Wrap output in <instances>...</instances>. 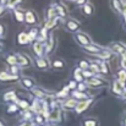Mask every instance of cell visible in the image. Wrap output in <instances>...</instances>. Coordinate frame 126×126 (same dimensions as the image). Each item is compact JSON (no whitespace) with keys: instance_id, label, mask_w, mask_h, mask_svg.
Masks as SVG:
<instances>
[{"instance_id":"6da1fadb","label":"cell","mask_w":126,"mask_h":126,"mask_svg":"<svg viewBox=\"0 0 126 126\" xmlns=\"http://www.w3.org/2000/svg\"><path fill=\"white\" fill-rule=\"evenodd\" d=\"M92 102H93V99H92V98H89V99H84V100H80V102H79V104H77V107L75 108L76 113H77V114H80V113L84 111V110H86L91 104H92Z\"/></svg>"},{"instance_id":"7a4b0ae2","label":"cell","mask_w":126,"mask_h":126,"mask_svg":"<svg viewBox=\"0 0 126 126\" xmlns=\"http://www.w3.org/2000/svg\"><path fill=\"white\" fill-rule=\"evenodd\" d=\"M60 116H61V110H60V108L53 107V110L49 113L48 120H50V121H53V123H56V121H60Z\"/></svg>"},{"instance_id":"3957f363","label":"cell","mask_w":126,"mask_h":126,"mask_svg":"<svg viewBox=\"0 0 126 126\" xmlns=\"http://www.w3.org/2000/svg\"><path fill=\"white\" fill-rule=\"evenodd\" d=\"M75 39H76V42L79 43V44H81L82 47L92 44V43H91V38L87 37L84 33H77V34L75 36Z\"/></svg>"},{"instance_id":"277c9868","label":"cell","mask_w":126,"mask_h":126,"mask_svg":"<svg viewBox=\"0 0 126 126\" xmlns=\"http://www.w3.org/2000/svg\"><path fill=\"white\" fill-rule=\"evenodd\" d=\"M18 80V75H12L7 72H0V81L1 82H14Z\"/></svg>"},{"instance_id":"5b68a950","label":"cell","mask_w":126,"mask_h":126,"mask_svg":"<svg viewBox=\"0 0 126 126\" xmlns=\"http://www.w3.org/2000/svg\"><path fill=\"white\" fill-rule=\"evenodd\" d=\"M16 56H17V64H18L21 67H26V66H28V65L31 64L30 59H28L26 55H23V54H17Z\"/></svg>"},{"instance_id":"8992f818","label":"cell","mask_w":126,"mask_h":126,"mask_svg":"<svg viewBox=\"0 0 126 126\" xmlns=\"http://www.w3.org/2000/svg\"><path fill=\"white\" fill-rule=\"evenodd\" d=\"M36 65L38 69H42V70H45L49 67V60L47 58H37L36 59Z\"/></svg>"},{"instance_id":"52a82bcc","label":"cell","mask_w":126,"mask_h":126,"mask_svg":"<svg viewBox=\"0 0 126 126\" xmlns=\"http://www.w3.org/2000/svg\"><path fill=\"white\" fill-rule=\"evenodd\" d=\"M83 50L84 51H87V53H89V54H94V55H97V54H99V53L102 51V48H99L98 45H94V44H89V45L83 47Z\"/></svg>"},{"instance_id":"ba28073f","label":"cell","mask_w":126,"mask_h":126,"mask_svg":"<svg viewBox=\"0 0 126 126\" xmlns=\"http://www.w3.org/2000/svg\"><path fill=\"white\" fill-rule=\"evenodd\" d=\"M25 21L28 25H34V23H37V16L34 15L33 11H27L25 14Z\"/></svg>"},{"instance_id":"9c48e42d","label":"cell","mask_w":126,"mask_h":126,"mask_svg":"<svg viewBox=\"0 0 126 126\" xmlns=\"http://www.w3.org/2000/svg\"><path fill=\"white\" fill-rule=\"evenodd\" d=\"M54 47H55V38H54L53 36H50V39L48 41V44L45 45V49H44L45 54H47V55L51 54V53L54 51Z\"/></svg>"},{"instance_id":"30bf717a","label":"cell","mask_w":126,"mask_h":126,"mask_svg":"<svg viewBox=\"0 0 126 126\" xmlns=\"http://www.w3.org/2000/svg\"><path fill=\"white\" fill-rule=\"evenodd\" d=\"M77 104H79L77 99H75V98H71V99H67V100H66V102L63 104V107H64V109L69 110V109H75V108L77 107Z\"/></svg>"},{"instance_id":"8fae6325","label":"cell","mask_w":126,"mask_h":126,"mask_svg":"<svg viewBox=\"0 0 126 126\" xmlns=\"http://www.w3.org/2000/svg\"><path fill=\"white\" fill-rule=\"evenodd\" d=\"M21 84L25 87V88H28V89H33L34 86H36V82L28 77H22L21 79Z\"/></svg>"},{"instance_id":"7c38bea8","label":"cell","mask_w":126,"mask_h":126,"mask_svg":"<svg viewBox=\"0 0 126 126\" xmlns=\"http://www.w3.org/2000/svg\"><path fill=\"white\" fill-rule=\"evenodd\" d=\"M87 83L89 86H93V87H100V86L105 84V81H103L98 77H91V79L87 80Z\"/></svg>"},{"instance_id":"4fadbf2b","label":"cell","mask_w":126,"mask_h":126,"mask_svg":"<svg viewBox=\"0 0 126 126\" xmlns=\"http://www.w3.org/2000/svg\"><path fill=\"white\" fill-rule=\"evenodd\" d=\"M33 50H34V53H36V55H37V56L42 58L43 53H44V47H43L42 43L38 41V42H36L34 44H33Z\"/></svg>"},{"instance_id":"5bb4252c","label":"cell","mask_w":126,"mask_h":126,"mask_svg":"<svg viewBox=\"0 0 126 126\" xmlns=\"http://www.w3.org/2000/svg\"><path fill=\"white\" fill-rule=\"evenodd\" d=\"M72 97L75 98V99H77V100H84V99H88V94H86L84 92H80V91H74L72 92Z\"/></svg>"},{"instance_id":"9a60e30c","label":"cell","mask_w":126,"mask_h":126,"mask_svg":"<svg viewBox=\"0 0 126 126\" xmlns=\"http://www.w3.org/2000/svg\"><path fill=\"white\" fill-rule=\"evenodd\" d=\"M51 66H53L54 69H56V70H61V69L65 67V63H64V60H61V59H53Z\"/></svg>"},{"instance_id":"2e32d148","label":"cell","mask_w":126,"mask_h":126,"mask_svg":"<svg viewBox=\"0 0 126 126\" xmlns=\"http://www.w3.org/2000/svg\"><path fill=\"white\" fill-rule=\"evenodd\" d=\"M2 99H4V102H12V100H16V93H15L14 91H9V92H6V93L4 94Z\"/></svg>"},{"instance_id":"e0dca14e","label":"cell","mask_w":126,"mask_h":126,"mask_svg":"<svg viewBox=\"0 0 126 126\" xmlns=\"http://www.w3.org/2000/svg\"><path fill=\"white\" fill-rule=\"evenodd\" d=\"M17 43L18 44H21V45H25V44H28L30 43V39H28V36L26 34V33H20L18 36H17Z\"/></svg>"},{"instance_id":"ac0fdd59","label":"cell","mask_w":126,"mask_h":126,"mask_svg":"<svg viewBox=\"0 0 126 126\" xmlns=\"http://www.w3.org/2000/svg\"><path fill=\"white\" fill-rule=\"evenodd\" d=\"M66 25H67V28H69L70 31H72V32L77 31L79 27H80V23H79L77 21H75V20H69Z\"/></svg>"},{"instance_id":"d6986e66","label":"cell","mask_w":126,"mask_h":126,"mask_svg":"<svg viewBox=\"0 0 126 126\" xmlns=\"http://www.w3.org/2000/svg\"><path fill=\"white\" fill-rule=\"evenodd\" d=\"M111 49L114 50V51H116V53H119V54H125L126 53V48H124L121 44H119V43H114V44H111Z\"/></svg>"},{"instance_id":"ffe728a7","label":"cell","mask_w":126,"mask_h":126,"mask_svg":"<svg viewBox=\"0 0 126 126\" xmlns=\"http://www.w3.org/2000/svg\"><path fill=\"white\" fill-rule=\"evenodd\" d=\"M83 126H98V119L95 118H88V119H84L83 123H82Z\"/></svg>"},{"instance_id":"44dd1931","label":"cell","mask_w":126,"mask_h":126,"mask_svg":"<svg viewBox=\"0 0 126 126\" xmlns=\"http://www.w3.org/2000/svg\"><path fill=\"white\" fill-rule=\"evenodd\" d=\"M74 77H75V81L79 83H81L82 81H83V75H82V72H81V69L80 67H77L76 70H75V72H74Z\"/></svg>"},{"instance_id":"7402d4cb","label":"cell","mask_w":126,"mask_h":126,"mask_svg":"<svg viewBox=\"0 0 126 126\" xmlns=\"http://www.w3.org/2000/svg\"><path fill=\"white\" fill-rule=\"evenodd\" d=\"M123 88H124V86L120 83L119 81H115L114 84H113V92L116 93V94H121L123 93Z\"/></svg>"},{"instance_id":"603a6c76","label":"cell","mask_w":126,"mask_h":126,"mask_svg":"<svg viewBox=\"0 0 126 126\" xmlns=\"http://www.w3.org/2000/svg\"><path fill=\"white\" fill-rule=\"evenodd\" d=\"M32 92L34 93V95L37 98H45V97H48V93L47 92H44L43 89H39V88H36V87L32 89Z\"/></svg>"},{"instance_id":"cb8c5ba5","label":"cell","mask_w":126,"mask_h":126,"mask_svg":"<svg viewBox=\"0 0 126 126\" xmlns=\"http://www.w3.org/2000/svg\"><path fill=\"white\" fill-rule=\"evenodd\" d=\"M6 61H7V64L11 65V66L17 65V56H16V55H11V54H9V55H6Z\"/></svg>"},{"instance_id":"d4e9b609","label":"cell","mask_w":126,"mask_h":126,"mask_svg":"<svg viewBox=\"0 0 126 126\" xmlns=\"http://www.w3.org/2000/svg\"><path fill=\"white\" fill-rule=\"evenodd\" d=\"M118 76H119V82L123 84V86H125V82H126V70L125 69L120 70L118 72Z\"/></svg>"},{"instance_id":"484cf974","label":"cell","mask_w":126,"mask_h":126,"mask_svg":"<svg viewBox=\"0 0 126 126\" xmlns=\"http://www.w3.org/2000/svg\"><path fill=\"white\" fill-rule=\"evenodd\" d=\"M100 59H109L110 56H111V53L109 51V50H105V49H102V51L99 53V54H97Z\"/></svg>"},{"instance_id":"4316f807","label":"cell","mask_w":126,"mask_h":126,"mask_svg":"<svg viewBox=\"0 0 126 126\" xmlns=\"http://www.w3.org/2000/svg\"><path fill=\"white\" fill-rule=\"evenodd\" d=\"M69 87L66 86V87H64V89L63 91H60L59 93H56V97H59V98H66V97H69Z\"/></svg>"},{"instance_id":"83f0119b","label":"cell","mask_w":126,"mask_h":126,"mask_svg":"<svg viewBox=\"0 0 126 126\" xmlns=\"http://www.w3.org/2000/svg\"><path fill=\"white\" fill-rule=\"evenodd\" d=\"M56 12H58L61 17H66V16H67V11L64 9L63 5H58V7H56Z\"/></svg>"},{"instance_id":"f1b7e54d","label":"cell","mask_w":126,"mask_h":126,"mask_svg":"<svg viewBox=\"0 0 126 126\" xmlns=\"http://www.w3.org/2000/svg\"><path fill=\"white\" fill-rule=\"evenodd\" d=\"M14 14H15V18H16L18 22H23V21H25V15H23L21 11L15 10V11H14Z\"/></svg>"},{"instance_id":"f546056e","label":"cell","mask_w":126,"mask_h":126,"mask_svg":"<svg viewBox=\"0 0 126 126\" xmlns=\"http://www.w3.org/2000/svg\"><path fill=\"white\" fill-rule=\"evenodd\" d=\"M18 109H20V107H18V105H16V104H11V105H9V107H7L6 113H7V114H12V113H16Z\"/></svg>"},{"instance_id":"4dcf8cb0","label":"cell","mask_w":126,"mask_h":126,"mask_svg":"<svg viewBox=\"0 0 126 126\" xmlns=\"http://www.w3.org/2000/svg\"><path fill=\"white\" fill-rule=\"evenodd\" d=\"M37 34H38V31L37 30H31V32L27 34L28 36V39H30V42H32V41H34L36 38H37Z\"/></svg>"},{"instance_id":"1f68e13d","label":"cell","mask_w":126,"mask_h":126,"mask_svg":"<svg viewBox=\"0 0 126 126\" xmlns=\"http://www.w3.org/2000/svg\"><path fill=\"white\" fill-rule=\"evenodd\" d=\"M89 70H91L93 74H99V72H100V65L91 64V65H89Z\"/></svg>"},{"instance_id":"d6a6232c","label":"cell","mask_w":126,"mask_h":126,"mask_svg":"<svg viewBox=\"0 0 126 126\" xmlns=\"http://www.w3.org/2000/svg\"><path fill=\"white\" fill-rule=\"evenodd\" d=\"M83 12L86 15H92L93 14V6L89 5V4H86L83 6Z\"/></svg>"},{"instance_id":"836d02e7","label":"cell","mask_w":126,"mask_h":126,"mask_svg":"<svg viewBox=\"0 0 126 126\" xmlns=\"http://www.w3.org/2000/svg\"><path fill=\"white\" fill-rule=\"evenodd\" d=\"M89 63L87 60H81L80 61V69L81 70H89Z\"/></svg>"},{"instance_id":"e575fe53","label":"cell","mask_w":126,"mask_h":126,"mask_svg":"<svg viewBox=\"0 0 126 126\" xmlns=\"http://www.w3.org/2000/svg\"><path fill=\"white\" fill-rule=\"evenodd\" d=\"M18 107L20 108H22V109H28L31 105H30V102H27V100H18Z\"/></svg>"},{"instance_id":"d590c367","label":"cell","mask_w":126,"mask_h":126,"mask_svg":"<svg viewBox=\"0 0 126 126\" xmlns=\"http://www.w3.org/2000/svg\"><path fill=\"white\" fill-rule=\"evenodd\" d=\"M111 2H113V6H114V9H115L116 11L121 12V5H120V2H119L118 0H113Z\"/></svg>"},{"instance_id":"8d00e7d4","label":"cell","mask_w":126,"mask_h":126,"mask_svg":"<svg viewBox=\"0 0 126 126\" xmlns=\"http://www.w3.org/2000/svg\"><path fill=\"white\" fill-rule=\"evenodd\" d=\"M82 75H83V77H89V79L94 76V74H93L91 70H83V71H82Z\"/></svg>"},{"instance_id":"74e56055","label":"cell","mask_w":126,"mask_h":126,"mask_svg":"<svg viewBox=\"0 0 126 126\" xmlns=\"http://www.w3.org/2000/svg\"><path fill=\"white\" fill-rule=\"evenodd\" d=\"M100 72H103V74H108V72H109V70H108V67H107V64H105V63L100 64Z\"/></svg>"},{"instance_id":"f35d334b","label":"cell","mask_w":126,"mask_h":126,"mask_svg":"<svg viewBox=\"0 0 126 126\" xmlns=\"http://www.w3.org/2000/svg\"><path fill=\"white\" fill-rule=\"evenodd\" d=\"M77 84L79 83L74 80V81H70V82H69V86H67V87H69V88H71V89H75V88H77Z\"/></svg>"},{"instance_id":"ab89813d","label":"cell","mask_w":126,"mask_h":126,"mask_svg":"<svg viewBox=\"0 0 126 126\" xmlns=\"http://www.w3.org/2000/svg\"><path fill=\"white\" fill-rule=\"evenodd\" d=\"M11 74H12V75H17V74H18L17 65H14V66H11Z\"/></svg>"},{"instance_id":"60d3db41","label":"cell","mask_w":126,"mask_h":126,"mask_svg":"<svg viewBox=\"0 0 126 126\" xmlns=\"http://www.w3.org/2000/svg\"><path fill=\"white\" fill-rule=\"evenodd\" d=\"M77 91H80V92H84V91H86V84L79 83L77 84Z\"/></svg>"},{"instance_id":"b9f144b4","label":"cell","mask_w":126,"mask_h":126,"mask_svg":"<svg viewBox=\"0 0 126 126\" xmlns=\"http://www.w3.org/2000/svg\"><path fill=\"white\" fill-rule=\"evenodd\" d=\"M20 1H21V0H9V6L12 7V6H15L16 4H18Z\"/></svg>"},{"instance_id":"7bdbcfd3","label":"cell","mask_w":126,"mask_h":126,"mask_svg":"<svg viewBox=\"0 0 126 126\" xmlns=\"http://www.w3.org/2000/svg\"><path fill=\"white\" fill-rule=\"evenodd\" d=\"M5 36V27H4V25H0V37L2 38Z\"/></svg>"},{"instance_id":"ee69618b","label":"cell","mask_w":126,"mask_h":126,"mask_svg":"<svg viewBox=\"0 0 126 126\" xmlns=\"http://www.w3.org/2000/svg\"><path fill=\"white\" fill-rule=\"evenodd\" d=\"M23 118H25V119L28 121V119H30V118H32V113H30V111H26V113L23 114Z\"/></svg>"},{"instance_id":"f6af8a7d","label":"cell","mask_w":126,"mask_h":126,"mask_svg":"<svg viewBox=\"0 0 126 126\" xmlns=\"http://www.w3.org/2000/svg\"><path fill=\"white\" fill-rule=\"evenodd\" d=\"M36 121H37V123H39V124H42L43 121H44V120H43V118H42V114H41V115H38V116H36Z\"/></svg>"},{"instance_id":"bcb514c9","label":"cell","mask_w":126,"mask_h":126,"mask_svg":"<svg viewBox=\"0 0 126 126\" xmlns=\"http://www.w3.org/2000/svg\"><path fill=\"white\" fill-rule=\"evenodd\" d=\"M20 126H33V124H32L31 121H25V123H22Z\"/></svg>"},{"instance_id":"7dc6e473","label":"cell","mask_w":126,"mask_h":126,"mask_svg":"<svg viewBox=\"0 0 126 126\" xmlns=\"http://www.w3.org/2000/svg\"><path fill=\"white\" fill-rule=\"evenodd\" d=\"M121 65H123V67L126 70V58H123V60H121Z\"/></svg>"},{"instance_id":"c3c4849f","label":"cell","mask_w":126,"mask_h":126,"mask_svg":"<svg viewBox=\"0 0 126 126\" xmlns=\"http://www.w3.org/2000/svg\"><path fill=\"white\" fill-rule=\"evenodd\" d=\"M4 10H5V9H4V6H2V5H0V15H2Z\"/></svg>"},{"instance_id":"681fc988","label":"cell","mask_w":126,"mask_h":126,"mask_svg":"<svg viewBox=\"0 0 126 126\" xmlns=\"http://www.w3.org/2000/svg\"><path fill=\"white\" fill-rule=\"evenodd\" d=\"M84 1H86V0H76V2H77V4H83Z\"/></svg>"},{"instance_id":"f907efd6","label":"cell","mask_w":126,"mask_h":126,"mask_svg":"<svg viewBox=\"0 0 126 126\" xmlns=\"http://www.w3.org/2000/svg\"><path fill=\"white\" fill-rule=\"evenodd\" d=\"M0 126H5V125H4V123H2L1 120H0Z\"/></svg>"},{"instance_id":"816d5d0a","label":"cell","mask_w":126,"mask_h":126,"mask_svg":"<svg viewBox=\"0 0 126 126\" xmlns=\"http://www.w3.org/2000/svg\"><path fill=\"white\" fill-rule=\"evenodd\" d=\"M124 124H125V126H126V118H125V121H124Z\"/></svg>"},{"instance_id":"f5cc1de1","label":"cell","mask_w":126,"mask_h":126,"mask_svg":"<svg viewBox=\"0 0 126 126\" xmlns=\"http://www.w3.org/2000/svg\"><path fill=\"white\" fill-rule=\"evenodd\" d=\"M41 126H45V125H41Z\"/></svg>"},{"instance_id":"db71d44e","label":"cell","mask_w":126,"mask_h":126,"mask_svg":"<svg viewBox=\"0 0 126 126\" xmlns=\"http://www.w3.org/2000/svg\"><path fill=\"white\" fill-rule=\"evenodd\" d=\"M0 49H1V48H0Z\"/></svg>"}]
</instances>
